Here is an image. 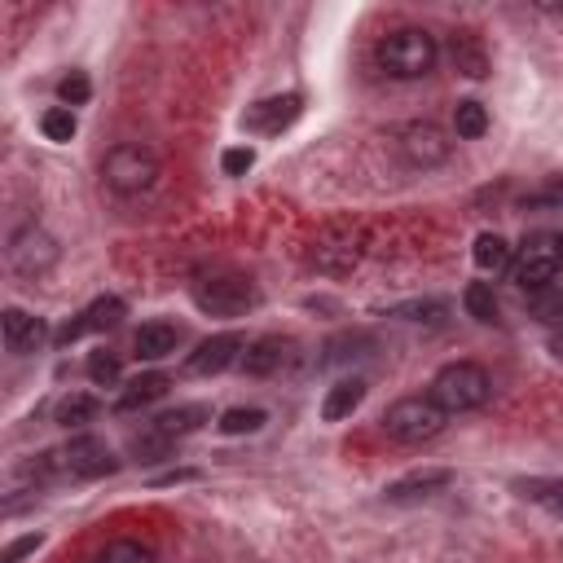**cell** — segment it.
Masks as SVG:
<instances>
[{"mask_svg": "<svg viewBox=\"0 0 563 563\" xmlns=\"http://www.w3.org/2000/svg\"><path fill=\"white\" fill-rule=\"evenodd\" d=\"M427 396H431L444 413H471V409H479V405L493 396V378H488V369L475 365V361H453V365H444V369L431 378Z\"/></svg>", "mask_w": 563, "mask_h": 563, "instance_id": "cell-1", "label": "cell"}, {"mask_svg": "<svg viewBox=\"0 0 563 563\" xmlns=\"http://www.w3.org/2000/svg\"><path fill=\"white\" fill-rule=\"evenodd\" d=\"M378 66L391 79H422L435 66V40L422 26H400L378 44Z\"/></svg>", "mask_w": 563, "mask_h": 563, "instance_id": "cell-2", "label": "cell"}, {"mask_svg": "<svg viewBox=\"0 0 563 563\" xmlns=\"http://www.w3.org/2000/svg\"><path fill=\"white\" fill-rule=\"evenodd\" d=\"M194 303L211 317H242L246 308H255V282L242 277V273H202L194 286H189Z\"/></svg>", "mask_w": 563, "mask_h": 563, "instance_id": "cell-3", "label": "cell"}, {"mask_svg": "<svg viewBox=\"0 0 563 563\" xmlns=\"http://www.w3.org/2000/svg\"><path fill=\"white\" fill-rule=\"evenodd\" d=\"M444 409L431 400V396H400L387 413H383V431L391 435V440H400V444H422V440H431V435H440L444 431Z\"/></svg>", "mask_w": 563, "mask_h": 563, "instance_id": "cell-4", "label": "cell"}, {"mask_svg": "<svg viewBox=\"0 0 563 563\" xmlns=\"http://www.w3.org/2000/svg\"><path fill=\"white\" fill-rule=\"evenodd\" d=\"M154 176H158V158L145 145H114L101 158V180L114 194H141L154 185Z\"/></svg>", "mask_w": 563, "mask_h": 563, "instance_id": "cell-5", "label": "cell"}, {"mask_svg": "<svg viewBox=\"0 0 563 563\" xmlns=\"http://www.w3.org/2000/svg\"><path fill=\"white\" fill-rule=\"evenodd\" d=\"M559 268H563V260H559V251H554V238H532V242H523V251L510 260V277H515V286H523V290H545V286H554Z\"/></svg>", "mask_w": 563, "mask_h": 563, "instance_id": "cell-6", "label": "cell"}, {"mask_svg": "<svg viewBox=\"0 0 563 563\" xmlns=\"http://www.w3.org/2000/svg\"><path fill=\"white\" fill-rule=\"evenodd\" d=\"M53 260H57V242H53L44 229L26 224V229H18V233L9 238V268H13V273L40 277V273L53 268Z\"/></svg>", "mask_w": 563, "mask_h": 563, "instance_id": "cell-7", "label": "cell"}, {"mask_svg": "<svg viewBox=\"0 0 563 563\" xmlns=\"http://www.w3.org/2000/svg\"><path fill=\"white\" fill-rule=\"evenodd\" d=\"M242 352H246V339H242L238 330H224V334L202 339V343L185 356V369H189V374H220V369H229L233 361H242Z\"/></svg>", "mask_w": 563, "mask_h": 563, "instance_id": "cell-8", "label": "cell"}, {"mask_svg": "<svg viewBox=\"0 0 563 563\" xmlns=\"http://www.w3.org/2000/svg\"><path fill=\"white\" fill-rule=\"evenodd\" d=\"M62 466H66L70 475H79V479H97V475H110L119 462H114V453H110L106 440H97V435H75V440L62 449Z\"/></svg>", "mask_w": 563, "mask_h": 563, "instance_id": "cell-9", "label": "cell"}, {"mask_svg": "<svg viewBox=\"0 0 563 563\" xmlns=\"http://www.w3.org/2000/svg\"><path fill=\"white\" fill-rule=\"evenodd\" d=\"M449 150H453V141H449L435 123H409V128L400 132V154H405L413 167H435V163L449 158Z\"/></svg>", "mask_w": 563, "mask_h": 563, "instance_id": "cell-10", "label": "cell"}, {"mask_svg": "<svg viewBox=\"0 0 563 563\" xmlns=\"http://www.w3.org/2000/svg\"><path fill=\"white\" fill-rule=\"evenodd\" d=\"M119 317H123V299L101 295V299H92L79 317H70V321L57 330V347H66V343H75V339H84V334H92V330H110V325H119Z\"/></svg>", "mask_w": 563, "mask_h": 563, "instance_id": "cell-11", "label": "cell"}, {"mask_svg": "<svg viewBox=\"0 0 563 563\" xmlns=\"http://www.w3.org/2000/svg\"><path fill=\"white\" fill-rule=\"evenodd\" d=\"M299 106H303V97H299V92L264 97V101H255V106L242 114V123H246V132H282V128L299 114Z\"/></svg>", "mask_w": 563, "mask_h": 563, "instance_id": "cell-12", "label": "cell"}, {"mask_svg": "<svg viewBox=\"0 0 563 563\" xmlns=\"http://www.w3.org/2000/svg\"><path fill=\"white\" fill-rule=\"evenodd\" d=\"M286 356H290V339H282V334H264V339L246 343V352H242V361H238V365H242L251 378H264V374L282 369V365H286Z\"/></svg>", "mask_w": 563, "mask_h": 563, "instance_id": "cell-13", "label": "cell"}, {"mask_svg": "<svg viewBox=\"0 0 563 563\" xmlns=\"http://www.w3.org/2000/svg\"><path fill=\"white\" fill-rule=\"evenodd\" d=\"M40 343H44L40 317H31V312H22V308H4V347H9L13 356H26V352H35Z\"/></svg>", "mask_w": 563, "mask_h": 563, "instance_id": "cell-14", "label": "cell"}, {"mask_svg": "<svg viewBox=\"0 0 563 563\" xmlns=\"http://www.w3.org/2000/svg\"><path fill=\"white\" fill-rule=\"evenodd\" d=\"M176 343H180V330H176L172 321H150V325H141L136 339H132V347H136L141 361H163V356L176 352Z\"/></svg>", "mask_w": 563, "mask_h": 563, "instance_id": "cell-15", "label": "cell"}, {"mask_svg": "<svg viewBox=\"0 0 563 563\" xmlns=\"http://www.w3.org/2000/svg\"><path fill=\"white\" fill-rule=\"evenodd\" d=\"M158 396H167V374H141V378H132V383L119 391L114 409H119V413H132V409L154 405Z\"/></svg>", "mask_w": 563, "mask_h": 563, "instance_id": "cell-16", "label": "cell"}, {"mask_svg": "<svg viewBox=\"0 0 563 563\" xmlns=\"http://www.w3.org/2000/svg\"><path fill=\"white\" fill-rule=\"evenodd\" d=\"M449 484H453V471H413V475L396 479V484L387 488V497H391V501H405V497H431V493H440V488H449Z\"/></svg>", "mask_w": 563, "mask_h": 563, "instance_id": "cell-17", "label": "cell"}, {"mask_svg": "<svg viewBox=\"0 0 563 563\" xmlns=\"http://www.w3.org/2000/svg\"><path fill=\"white\" fill-rule=\"evenodd\" d=\"M361 400H365V383H361V378H343V383H334V387L325 391L321 418H325V422H339V418H347Z\"/></svg>", "mask_w": 563, "mask_h": 563, "instance_id": "cell-18", "label": "cell"}, {"mask_svg": "<svg viewBox=\"0 0 563 563\" xmlns=\"http://www.w3.org/2000/svg\"><path fill=\"white\" fill-rule=\"evenodd\" d=\"M453 62H457V70L471 75V79H484V75H488V53H484L479 35H471V31L453 35Z\"/></svg>", "mask_w": 563, "mask_h": 563, "instance_id": "cell-19", "label": "cell"}, {"mask_svg": "<svg viewBox=\"0 0 563 563\" xmlns=\"http://www.w3.org/2000/svg\"><path fill=\"white\" fill-rule=\"evenodd\" d=\"M312 264H317L321 273H343V268H352V264H356V246H352V238H339V242L321 238L317 251H312Z\"/></svg>", "mask_w": 563, "mask_h": 563, "instance_id": "cell-20", "label": "cell"}, {"mask_svg": "<svg viewBox=\"0 0 563 563\" xmlns=\"http://www.w3.org/2000/svg\"><path fill=\"white\" fill-rule=\"evenodd\" d=\"M471 255H475V264H479L484 273H501V268H510V242H506L501 233H479Z\"/></svg>", "mask_w": 563, "mask_h": 563, "instance_id": "cell-21", "label": "cell"}, {"mask_svg": "<svg viewBox=\"0 0 563 563\" xmlns=\"http://www.w3.org/2000/svg\"><path fill=\"white\" fill-rule=\"evenodd\" d=\"M211 418V409L207 405H180V409H172V413H158L154 418V427L163 431V435H185V431H194V427H202Z\"/></svg>", "mask_w": 563, "mask_h": 563, "instance_id": "cell-22", "label": "cell"}, {"mask_svg": "<svg viewBox=\"0 0 563 563\" xmlns=\"http://www.w3.org/2000/svg\"><path fill=\"white\" fill-rule=\"evenodd\" d=\"M462 303H466V312H471L475 321H484V325H493V321L501 317V303H497V295H493V282H471L466 295H462Z\"/></svg>", "mask_w": 563, "mask_h": 563, "instance_id": "cell-23", "label": "cell"}, {"mask_svg": "<svg viewBox=\"0 0 563 563\" xmlns=\"http://www.w3.org/2000/svg\"><path fill=\"white\" fill-rule=\"evenodd\" d=\"M453 132H457L462 141H479V136L488 132V110H484L479 101H457V110H453Z\"/></svg>", "mask_w": 563, "mask_h": 563, "instance_id": "cell-24", "label": "cell"}, {"mask_svg": "<svg viewBox=\"0 0 563 563\" xmlns=\"http://www.w3.org/2000/svg\"><path fill=\"white\" fill-rule=\"evenodd\" d=\"M528 312H532L541 325H563V286L532 290V295H528Z\"/></svg>", "mask_w": 563, "mask_h": 563, "instance_id": "cell-25", "label": "cell"}, {"mask_svg": "<svg viewBox=\"0 0 563 563\" xmlns=\"http://www.w3.org/2000/svg\"><path fill=\"white\" fill-rule=\"evenodd\" d=\"M128 449H132V457H136V462H158V457H167V453H172V435H163V431L150 422L145 431H136V435H132V444H128Z\"/></svg>", "mask_w": 563, "mask_h": 563, "instance_id": "cell-26", "label": "cell"}, {"mask_svg": "<svg viewBox=\"0 0 563 563\" xmlns=\"http://www.w3.org/2000/svg\"><path fill=\"white\" fill-rule=\"evenodd\" d=\"M75 110L70 106H48L44 114H40V132L48 136V141H57V145H66L70 136H75Z\"/></svg>", "mask_w": 563, "mask_h": 563, "instance_id": "cell-27", "label": "cell"}, {"mask_svg": "<svg viewBox=\"0 0 563 563\" xmlns=\"http://www.w3.org/2000/svg\"><path fill=\"white\" fill-rule=\"evenodd\" d=\"M97 409H101V400H97V396L75 391V396H66V400L57 405V422H62V427H79V422H92V418H97Z\"/></svg>", "mask_w": 563, "mask_h": 563, "instance_id": "cell-28", "label": "cell"}, {"mask_svg": "<svg viewBox=\"0 0 563 563\" xmlns=\"http://www.w3.org/2000/svg\"><path fill=\"white\" fill-rule=\"evenodd\" d=\"M101 563H154V550L123 537V541H110V545L101 550Z\"/></svg>", "mask_w": 563, "mask_h": 563, "instance_id": "cell-29", "label": "cell"}, {"mask_svg": "<svg viewBox=\"0 0 563 563\" xmlns=\"http://www.w3.org/2000/svg\"><path fill=\"white\" fill-rule=\"evenodd\" d=\"M515 488H519V497H528V501H550V506L563 510V479H519Z\"/></svg>", "mask_w": 563, "mask_h": 563, "instance_id": "cell-30", "label": "cell"}, {"mask_svg": "<svg viewBox=\"0 0 563 563\" xmlns=\"http://www.w3.org/2000/svg\"><path fill=\"white\" fill-rule=\"evenodd\" d=\"M264 409H229V413H220V431L224 435H242V431H260L264 427Z\"/></svg>", "mask_w": 563, "mask_h": 563, "instance_id": "cell-31", "label": "cell"}, {"mask_svg": "<svg viewBox=\"0 0 563 563\" xmlns=\"http://www.w3.org/2000/svg\"><path fill=\"white\" fill-rule=\"evenodd\" d=\"M88 378L97 387H114L119 383V356L114 352H92L88 356Z\"/></svg>", "mask_w": 563, "mask_h": 563, "instance_id": "cell-32", "label": "cell"}, {"mask_svg": "<svg viewBox=\"0 0 563 563\" xmlns=\"http://www.w3.org/2000/svg\"><path fill=\"white\" fill-rule=\"evenodd\" d=\"M88 92H92V84H88V75H84V70H70V75L57 84L62 106H84V101H88Z\"/></svg>", "mask_w": 563, "mask_h": 563, "instance_id": "cell-33", "label": "cell"}, {"mask_svg": "<svg viewBox=\"0 0 563 563\" xmlns=\"http://www.w3.org/2000/svg\"><path fill=\"white\" fill-rule=\"evenodd\" d=\"M391 317H405V321H440L444 317V303L440 299H413V303L391 308Z\"/></svg>", "mask_w": 563, "mask_h": 563, "instance_id": "cell-34", "label": "cell"}, {"mask_svg": "<svg viewBox=\"0 0 563 563\" xmlns=\"http://www.w3.org/2000/svg\"><path fill=\"white\" fill-rule=\"evenodd\" d=\"M251 163H255V150H246V145H233V150H224V154H220L224 176H246V172H251Z\"/></svg>", "mask_w": 563, "mask_h": 563, "instance_id": "cell-35", "label": "cell"}, {"mask_svg": "<svg viewBox=\"0 0 563 563\" xmlns=\"http://www.w3.org/2000/svg\"><path fill=\"white\" fill-rule=\"evenodd\" d=\"M40 541H44L40 532H26V537H18V541H9V550H4V559H0V563H18V559H22V554H31V550H35Z\"/></svg>", "mask_w": 563, "mask_h": 563, "instance_id": "cell-36", "label": "cell"}, {"mask_svg": "<svg viewBox=\"0 0 563 563\" xmlns=\"http://www.w3.org/2000/svg\"><path fill=\"white\" fill-rule=\"evenodd\" d=\"M554 251H559V260H563V233H554Z\"/></svg>", "mask_w": 563, "mask_h": 563, "instance_id": "cell-37", "label": "cell"}]
</instances>
